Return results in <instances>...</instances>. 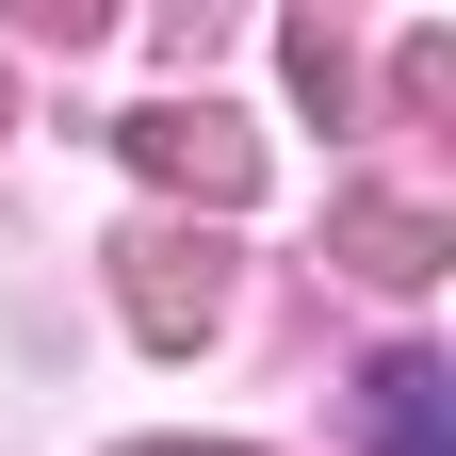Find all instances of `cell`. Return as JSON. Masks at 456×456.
<instances>
[{"label":"cell","mask_w":456,"mask_h":456,"mask_svg":"<svg viewBox=\"0 0 456 456\" xmlns=\"http://www.w3.org/2000/svg\"><path fill=\"white\" fill-rule=\"evenodd\" d=\"M375 440H391V456H440V375H424V359L375 375Z\"/></svg>","instance_id":"2"},{"label":"cell","mask_w":456,"mask_h":456,"mask_svg":"<svg viewBox=\"0 0 456 456\" xmlns=\"http://www.w3.org/2000/svg\"><path fill=\"white\" fill-rule=\"evenodd\" d=\"M147 163H163V180H196V196H245L261 180V147L245 131H228V114H147V131H131Z\"/></svg>","instance_id":"1"}]
</instances>
